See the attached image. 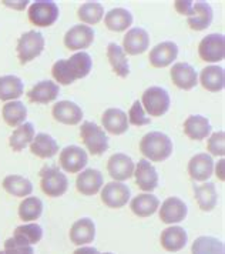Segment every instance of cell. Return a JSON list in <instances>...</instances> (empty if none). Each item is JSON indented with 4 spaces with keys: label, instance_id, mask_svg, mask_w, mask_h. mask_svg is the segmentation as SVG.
<instances>
[{
    "label": "cell",
    "instance_id": "20",
    "mask_svg": "<svg viewBox=\"0 0 225 254\" xmlns=\"http://www.w3.org/2000/svg\"><path fill=\"white\" fill-rule=\"evenodd\" d=\"M160 242L164 250H167L169 253H177L185 247V244L188 242V234L180 226H171L166 230H163Z\"/></svg>",
    "mask_w": 225,
    "mask_h": 254
},
{
    "label": "cell",
    "instance_id": "16",
    "mask_svg": "<svg viewBox=\"0 0 225 254\" xmlns=\"http://www.w3.org/2000/svg\"><path fill=\"white\" fill-rule=\"evenodd\" d=\"M150 47V36L147 30L141 27H134L127 32V35L123 39V50L124 53L137 56L143 55L147 49Z\"/></svg>",
    "mask_w": 225,
    "mask_h": 254
},
{
    "label": "cell",
    "instance_id": "40",
    "mask_svg": "<svg viewBox=\"0 0 225 254\" xmlns=\"http://www.w3.org/2000/svg\"><path fill=\"white\" fill-rule=\"evenodd\" d=\"M13 237L33 246L43 239V229L37 223H27V224L16 227V230L13 233Z\"/></svg>",
    "mask_w": 225,
    "mask_h": 254
},
{
    "label": "cell",
    "instance_id": "27",
    "mask_svg": "<svg viewBox=\"0 0 225 254\" xmlns=\"http://www.w3.org/2000/svg\"><path fill=\"white\" fill-rule=\"evenodd\" d=\"M30 151L39 159H50L58 151L57 141L47 133H39L30 143Z\"/></svg>",
    "mask_w": 225,
    "mask_h": 254
},
{
    "label": "cell",
    "instance_id": "5",
    "mask_svg": "<svg viewBox=\"0 0 225 254\" xmlns=\"http://www.w3.org/2000/svg\"><path fill=\"white\" fill-rule=\"evenodd\" d=\"M40 187L46 196L60 197L68 189V180L66 174H63L57 167H45L40 172Z\"/></svg>",
    "mask_w": 225,
    "mask_h": 254
},
{
    "label": "cell",
    "instance_id": "41",
    "mask_svg": "<svg viewBox=\"0 0 225 254\" xmlns=\"http://www.w3.org/2000/svg\"><path fill=\"white\" fill-rule=\"evenodd\" d=\"M52 74H53V79H55L57 83L64 84V86L71 84V83L76 81V79L73 77L71 71L68 69L67 60H66V59L57 60L56 63L53 64V67H52Z\"/></svg>",
    "mask_w": 225,
    "mask_h": 254
},
{
    "label": "cell",
    "instance_id": "21",
    "mask_svg": "<svg viewBox=\"0 0 225 254\" xmlns=\"http://www.w3.org/2000/svg\"><path fill=\"white\" fill-rule=\"evenodd\" d=\"M103 187V174L96 169H87L77 176L76 189L84 196H94Z\"/></svg>",
    "mask_w": 225,
    "mask_h": 254
},
{
    "label": "cell",
    "instance_id": "14",
    "mask_svg": "<svg viewBox=\"0 0 225 254\" xmlns=\"http://www.w3.org/2000/svg\"><path fill=\"white\" fill-rule=\"evenodd\" d=\"M177 56H178V46L174 42H163L151 49L148 55V60L153 67L163 69L172 64V62L177 59Z\"/></svg>",
    "mask_w": 225,
    "mask_h": 254
},
{
    "label": "cell",
    "instance_id": "29",
    "mask_svg": "<svg viewBox=\"0 0 225 254\" xmlns=\"http://www.w3.org/2000/svg\"><path fill=\"white\" fill-rule=\"evenodd\" d=\"M104 23L112 32H124L133 24V14L127 9L115 7L104 16Z\"/></svg>",
    "mask_w": 225,
    "mask_h": 254
},
{
    "label": "cell",
    "instance_id": "38",
    "mask_svg": "<svg viewBox=\"0 0 225 254\" xmlns=\"http://www.w3.org/2000/svg\"><path fill=\"white\" fill-rule=\"evenodd\" d=\"M43 213V201L39 197H26L19 206V217L23 221H36Z\"/></svg>",
    "mask_w": 225,
    "mask_h": 254
},
{
    "label": "cell",
    "instance_id": "44",
    "mask_svg": "<svg viewBox=\"0 0 225 254\" xmlns=\"http://www.w3.org/2000/svg\"><path fill=\"white\" fill-rule=\"evenodd\" d=\"M6 254H34L33 246L22 242L16 237H10L4 242V250Z\"/></svg>",
    "mask_w": 225,
    "mask_h": 254
},
{
    "label": "cell",
    "instance_id": "37",
    "mask_svg": "<svg viewBox=\"0 0 225 254\" xmlns=\"http://www.w3.org/2000/svg\"><path fill=\"white\" fill-rule=\"evenodd\" d=\"M191 254H225L224 243L211 236H201L192 243Z\"/></svg>",
    "mask_w": 225,
    "mask_h": 254
},
{
    "label": "cell",
    "instance_id": "2",
    "mask_svg": "<svg viewBox=\"0 0 225 254\" xmlns=\"http://www.w3.org/2000/svg\"><path fill=\"white\" fill-rule=\"evenodd\" d=\"M16 50L20 63L26 64L42 55L45 50V37L40 32L30 30L19 37Z\"/></svg>",
    "mask_w": 225,
    "mask_h": 254
},
{
    "label": "cell",
    "instance_id": "42",
    "mask_svg": "<svg viewBox=\"0 0 225 254\" xmlns=\"http://www.w3.org/2000/svg\"><path fill=\"white\" fill-rule=\"evenodd\" d=\"M207 150L210 151V156H220V157H224L225 133L223 130L211 134V137L207 141Z\"/></svg>",
    "mask_w": 225,
    "mask_h": 254
},
{
    "label": "cell",
    "instance_id": "36",
    "mask_svg": "<svg viewBox=\"0 0 225 254\" xmlns=\"http://www.w3.org/2000/svg\"><path fill=\"white\" fill-rule=\"evenodd\" d=\"M34 136V126L32 123H23L19 127H16V130L11 133L9 144H10L13 151H22L26 146H29L33 141Z\"/></svg>",
    "mask_w": 225,
    "mask_h": 254
},
{
    "label": "cell",
    "instance_id": "13",
    "mask_svg": "<svg viewBox=\"0 0 225 254\" xmlns=\"http://www.w3.org/2000/svg\"><path fill=\"white\" fill-rule=\"evenodd\" d=\"M135 183L137 186L146 191V193H151L153 190H156L158 186V174L156 167L150 163V160L147 159H141L140 162L137 163L134 169Z\"/></svg>",
    "mask_w": 225,
    "mask_h": 254
},
{
    "label": "cell",
    "instance_id": "15",
    "mask_svg": "<svg viewBox=\"0 0 225 254\" xmlns=\"http://www.w3.org/2000/svg\"><path fill=\"white\" fill-rule=\"evenodd\" d=\"M214 173V160L207 153H198L188 162V174L195 182H207Z\"/></svg>",
    "mask_w": 225,
    "mask_h": 254
},
{
    "label": "cell",
    "instance_id": "28",
    "mask_svg": "<svg viewBox=\"0 0 225 254\" xmlns=\"http://www.w3.org/2000/svg\"><path fill=\"white\" fill-rule=\"evenodd\" d=\"M131 211L138 217H150L160 208V200L151 193H141L130 203Z\"/></svg>",
    "mask_w": 225,
    "mask_h": 254
},
{
    "label": "cell",
    "instance_id": "8",
    "mask_svg": "<svg viewBox=\"0 0 225 254\" xmlns=\"http://www.w3.org/2000/svg\"><path fill=\"white\" fill-rule=\"evenodd\" d=\"M131 197V190L123 182H110L103 187L102 201L110 208L124 207Z\"/></svg>",
    "mask_w": 225,
    "mask_h": 254
},
{
    "label": "cell",
    "instance_id": "33",
    "mask_svg": "<svg viewBox=\"0 0 225 254\" xmlns=\"http://www.w3.org/2000/svg\"><path fill=\"white\" fill-rule=\"evenodd\" d=\"M107 59L112 64V71L118 76V77H127L130 74V66H128V60L124 53L123 47H120L117 43H110L107 46Z\"/></svg>",
    "mask_w": 225,
    "mask_h": 254
},
{
    "label": "cell",
    "instance_id": "12",
    "mask_svg": "<svg viewBox=\"0 0 225 254\" xmlns=\"http://www.w3.org/2000/svg\"><path fill=\"white\" fill-rule=\"evenodd\" d=\"M160 210V220L166 224H177L184 221L188 214L187 204L178 197H169Z\"/></svg>",
    "mask_w": 225,
    "mask_h": 254
},
{
    "label": "cell",
    "instance_id": "22",
    "mask_svg": "<svg viewBox=\"0 0 225 254\" xmlns=\"http://www.w3.org/2000/svg\"><path fill=\"white\" fill-rule=\"evenodd\" d=\"M102 125L109 133L114 136L124 134L130 126L127 113H124L120 109H107L102 116Z\"/></svg>",
    "mask_w": 225,
    "mask_h": 254
},
{
    "label": "cell",
    "instance_id": "45",
    "mask_svg": "<svg viewBox=\"0 0 225 254\" xmlns=\"http://www.w3.org/2000/svg\"><path fill=\"white\" fill-rule=\"evenodd\" d=\"M192 4H194V1H191V0H177V1H174L175 10L182 16H187V17L191 14Z\"/></svg>",
    "mask_w": 225,
    "mask_h": 254
},
{
    "label": "cell",
    "instance_id": "39",
    "mask_svg": "<svg viewBox=\"0 0 225 254\" xmlns=\"http://www.w3.org/2000/svg\"><path fill=\"white\" fill-rule=\"evenodd\" d=\"M77 16L84 24H97L104 17V7L99 1H87L80 6Z\"/></svg>",
    "mask_w": 225,
    "mask_h": 254
},
{
    "label": "cell",
    "instance_id": "26",
    "mask_svg": "<svg viewBox=\"0 0 225 254\" xmlns=\"http://www.w3.org/2000/svg\"><path fill=\"white\" fill-rule=\"evenodd\" d=\"M211 125L204 116H190L184 122V133L191 140H204L211 133Z\"/></svg>",
    "mask_w": 225,
    "mask_h": 254
},
{
    "label": "cell",
    "instance_id": "34",
    "mask_svg": "<svg viewBox=\"0 0 225 254\" xmlns=\"http://www.w3.org/2000/svg\"><path fill=\"white\" fill-rule=\"evenodd\" d=\"M1 116L7 126L19 127L24 123V120L27 117V109L22 102L13 100V102H7L3 106Z\"/></svg>",
    "mask_w": 225,
    "mask_h": 254
},
{
    "label": "cell",
    "instance_id": "7",
    "mask_svg": "<svg viewBox=\"0 0 225 254\" xmlns=\"http://www.w3.org/2000/svg\"><path fill=\"white\" fill-rule=\"evenodd\" d=\"M198 55L207 63H217L225 58V39L223 35L211 33L205 36L198 45Z\"/></svg>",
    "mask_w": 225,
    "mask_h": 254
},
{
    "label": "cell",
    "instance_id": "31",
    "mask_svg": "<svg viewBox=\"0 0 225 254\" xmlns=\"http://www.w3.org/2000/svg\"><path fill=\"white\" fill-rule=\"evenodd\" d=\"M24 93L23 81L13 74L0 77V100L1 102H13L22 97Z\"/></svg>",
    "mask_w": 225,
    "mask_h": 254
},
{
    "label": "cell",
    "instance_id": "48",
    "mask_svg": "<svg viewBox=\"0 0 225 254\" xmlns=\"http://www.w3.org/2000/svg\"><path fill=\"white\" fill-rule=\"evenodd\" d=\"M73 254H102L97 249H94V247H89V246H81L79 247L77 250H74V253Z\"/></svg>",
    "mask_w": 225,
    "mask_h": 254
},
{
    "label": "cell",
    "instance_id": "24",
    "mask_svg": "<svg viewBox=\"0 0 225 254\" xmlns=\"http://www.w3.org/2000/svg\"><path fill=\"white\" fill-rule=\"evenodd\" d=\"M96 237V224L90 219L77 220L70 229V240L76 246H86Z\"/></svg>",
    "mask_w": 225,
    "mask_h": 254
},
{
    "label": "cell",
    "instance_id": "35",
    "mask_svg": "<svg viewBox=\"0 0 225 254\" xmlns=\"http://www.w3.org/2000/svg\"><path fill=\"white\" fill-rule=\"evenodd\" d=\"M66 60H67L68 69H70L73 77L76 80L84 79L86 76H89L91 67H93V60H91V56L87 52H79V53L73 55L71 58L66 59Z\"/></svg>",
    "mask_w": 225,
    "mask_h": 254
},
{
    "label": "cell",
    "instance_id": "32",
    "mask_svg": "<svg viewBox=\"0 0 225 254\" xmlns=\"http://www.w3.org/2000/svg\"><path fill=\"white\" fill-rule=\"evenodd\" d=\"M194 194L198 207L203 211H213L218 203V193L214 183H204L201 186L194 187Z\"/></svg>",
    "mask_w": 225,
    "mask_h": 254
},
{
    "label": "cell",
    "instance_id": "18",
    "mask_svg": "<svg viewBox=\"0 0 225 254\" xmlns=\"http://www.w3.org/2000/svg\"><path fill=\"white\" fill-rule=\"evenodd\" d=\"M214 19V12L213 7L207 1H194L192 4L191 14L187 17V23L192 30L201 32L210 27Z\"/></svg>",
    "mask_w": 225,
    "mask_h": 254
},
{
    "label": "cell",
    "instance_id": "25",
    "mask_svg": "<svg viewBox=\"0 0 225 254\" xmlns=\"http://www.w3.org/2000/svg\"><path fill=\"white\" fill-rule=\"evenodd\" d=\"M200 83L208 92H221L225 86L224 69L220 66H207L200 73Z\"/></svg>",
    "mask_w": 225,
    "mask_h": 254
},
{
    "label": "cell",
    "instance_id": "43",
    "mask_svg": "<svg viewBox=\"0 0 225 254\" xmlns=\"http://www.w3.org/2000/svg\"><path fill=\"white\" fill-rule=\"evenodd\" d=\"M127 117H128V123L133 126H146V125H150V122H151V119L146 116L141 102H138V100H135L133 103Z\"/></svg>",
    "mask_w": 225,
    "mask_h": 254
},
{
    "label": "cell",
    "instance_id": "19",
    "mask_svg": "<svg viewBox=\"0 0 225 254\" xmlns=\"http://www.w3.org/2000/svg\"><path fill=\"white\" fill-rule=\"evenodd\" d=\"M52 115L56 119L57 122L63 123V125H68V126H76L79 125L83 119V110L80 109V106H77L73 102L68 100H61L57 102L53 106Z\"/></svg>",
    "mask_w": 225,
    "mask_h": 254
},
{
    "label": "cell",
    "instance_id": "3",
    "mask_svg": "<svg viewBox=\"0 0 225 254\" xmlns=\"http://www.w3.org/2000/svg\"><path fill=\"white\" fill-rule=\"evenodd\" d=\"M80 137L93 156H100L109 149V139L102 127L93 122H84L80 128Z\"/></svg>",
    "mask_w": 225,
    "mask_h": 254
},
{
    "label": "cell",
    "instance_id": "1",
    "mask_svg": "<svg viewBox=\"0 0 225 254\" xmlns=\"http://www.w3.org/2000/svg\"><path fill=\"white\" fill-rule=\"evenodd\" d=\"M172 140L161 131H150L140 141L141 154L151 162H164L172 154Z\"/></svg>",
    "mask_w": 225,
    "mask_h": 254
},
{
    "label": "cell",
    "instance_id": "47",
    "mask_svg": "<svg viewBox=\"0 0 225 254\" xmlns=\"http://www.w3.org/2000/svg\"><path fill=\"white\" fill-rule=\"evenodd\" d=\"M4 6H9V7H13V9H17V10H23L26 6H27V3L29 1H26V0H20V1H9V0H3L1 1Z\"/></svg>",
    "mask_w": 225,
    "mask_h": 254
},
{
    "label": "cell",
    "instance_id": "30",
    "mask_svg": "<svg viewBox=\"0 0 225 254\" xmlns=\"http://www.w3.org/2000/svg\"><path fill=\"white\" fill-rule=\"evenodd\" d=\"M3 189L11 194V196L16 197H27L32 194L33 191V185L29 179L19 176V174H10V176H6L3 179Z\"/></svg>",
    "mask_w": 225,
    "mask_h": 254
},
{
    "label": "cell",
    "instance_id": "4",
    "mask_svg": "<svg viewBox=\"0 0 225 254\" xmlns=\"http://www.w3.org/2000/svg\"><path fill=\"white\" fill-rule=\"evenodd\" d=\"M169 104L171 100L169 92L163 87L153 86L143 93L141 106L151 117H161L166 115L169 112Z\"/></svg>",
    "mask_w": 225,
    "mask_h": 254
},
{
    "label": "cell",
    "instance_id": "46",
    "mask_svg": "<svg viewBox=\"0 0 225 254\" xmlns=\"http://www.w3.org/2000/svg\"><path fill=\"white\" fill-rule=\"evenodd\" d=\"M224 167H225V160L221 157V159H220V162L217 163V166H215V174H217V177H218V180H220V182H225Z\"/></svg>",
    "mask_w": 225,
    "mask_h": 254
},
{
    "label": "cell",
    "instance_id": "49",
    "mask_svg": "<svg viewBox=\"0 0 225 254\" xmlns=\"http://www.w3.org/2000/svg\"><path fill=\"white\" fill-rule=\"evenodd\" d=\"M0 254H6V253H4V252H0Z\"/></svg>",
    "mask_w": 225,
    "mask_h": 254
},
{
    "label": "cell",
    "instance_id": "23",
    "mask_svg": "<svg viewBox=\"0 0 225 254\" xmlns=\"http://www.w3.org/2000/svg\"><path fill=\"white\" fill-rule=\"evenodd\" d=\"M58 93H60L58 84L52 80H45L34 84L33 87L27 92V99L32 103L47 104L55 102L58 97Z\"/></svg>",
    "mask_w": 225,
    "mask_h": 254
},
{
    "label": "cell",
    "instance_id": "17",
    "mask_svg": "<svg viewBox=\"0 0 225 254\" xmlns=\"http://www.w3.org/2000/svg\"><path fill=\"white\" fill-rule=\"evenodd\" d=\"M169 74L172 83L181 90H191L198 83V74L188 63H175Z\"/></svg>",
    "mask_w": 225,
    "mask_h": 254
},
{
    "label": "cell",
    "instance_id": "6",
    "mask_svg": "<svg viewBox=\"0 0 225 254\" xmlns=\"http://www.w3.org/2000/svg\"><path fill=\"white\" fill-rule=\"evenodd\" d=\"M58 6L55 1L40 0L34 1L29 7V20L39 27H49L58 19Z\"/></svg>",
    "mask_w": 225,
    "mask_h": 254
},
{
    "label": "cell",
    "instance_id": "11",
    "mask_svg": "<svg viewBox=\"0 0 225 254\" xmlns=\"http://www.w3.org/2000/svg\"><path fill=\"white\" fill-rule=\"evenodd\" d=\"M135 164L130 156L124 153H115L107 162V170L114 182L128 180L134 174Z\"/></svg>",
    "mask_w": 225,
    "mask_h": 254
},
{
    "label": "cell",
    "instance_id": "50",
    "mask_svg": "<svg viewBox=\"0 0 225 254\" xmlns=\"http://www.w3.org/2000/svg\"><path fill=\"white\" fill-rule=\"evenodd\" d=\"M102 254H112V253H102Z\"/></svg>",
    "mask_w": 225,
    "mask_h": 254
},
{
    "label": "cell",
    "instance_id": "10",
    "mask_svg": "<svg viewBox=\"0 0 225 254\" xmlns=\"http://www.w3.org/2000/svg\"><path fill=\"white\" fill-rule=\"evenodd\" d=\"M58 162L64 172L74 174L86 167V164L89 163V157L87 153L79 146H67L60 153Z\"/></svg>",
    "mask_w": 225,
    "mask_h": 254
},
{
    "label": "cell",
    "instance_id": "9",
    "mask_svg": "<svg viewBox=\"0 0 225 254\" xmlns=\"http://www.w3.org/2000/svg\"><path fill=\"white\" fill-rule=\"evenodd\" d=\"M94 42V30L86 24H76L64 35V46L68 50H80L90 47Z\"/></svg>",
    "mask_w": 225,
    "mask_h": 254
}]
</instances>
